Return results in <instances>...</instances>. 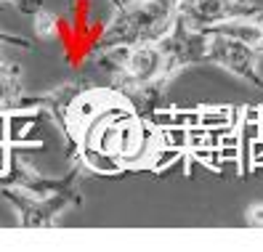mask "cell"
I'll return each mask as SVG.
<instances>
[{
	"instance_id": "cell-7",
	"label": "cell",
	"mask_w": 263,
	"mask_h": 252,
	"mask_svg": "<svg viewBox=\"0 0 263 252\" xmlns=\"http://www.w3.org/2000/svg\"><path fill=\"white\" fill-rule=\"evenodd\" d=\"M245 218H247V223H250V226H258V228H263V202H255V204H250V207L245 210Z\"/></svg>"
},
{
	"instance_id": "cell-3",
	"label": "cell",
	"mask_w": 263,
	"mask_h": 252,
	"mask_svg": "<svg viewBox=\"0 0 263 252\" xmlns=\"http://www.w3.org/2000/svg\"><path fill=\"white\" fill-rule=\"evenodd\" d=\"M24 85H22V67L13 61L0 64V112H22L24 106Z\"/></svg>"
},
{
	"instance_id": "cell-6",
	"label": "cell",
	"mask_w": 263,
	"mask_h": 252,
	"mask_svg": "<svg viewBox=\"0 0 263 252\" xmlns=\"http://www.w3.org/2000/svg\"><path fill=\"white\" fill-rule=\"evenodd\" d=\"M170 125H181V128L199 125V109H194V112H173V122Z\"/></svg>"
},
{
	"instance_id": "cell-13",
	"label": "cell",
	"mask_w": 263,
	"mask_h": 252,
	"mask_svg": "<svg viewBox=\"0 0 263 252\" xmlns=\"http://www.w3.org/2000/svg\"><path fill=\"white\" fill-rule=\"evenodd\" d=\"M258 135L263 138V122H258Z\"/></svg>"
},
{
	"instance_id": "cell-5",
	"label": "cell",
	"mask_w": 263,
	"mask_h": 252,
	"mask_svg": "<svg viewBox=\"0 0 263 252\" xmlns=\"http://www.w3.org/2000/svg\"><path fill=\"white\" fill-rule=\"evenodd\" d=\"M32 19H35V32H37V37H43V40H51L56 32H59V16L56 13H51L48 8H37V11H32Z\"/></svg>"
},
{
	"instance_id": "cell-4",
	"label": "cell",
	"mask_w": 263,
	"mask_h": 252,
	"mask_svg": "<svg viewBox=\"0 0 263 252\" xmlns=\"http://www.w3.org/2000/svg\"><path fill=\"white\" fill-rule=\"evenodd\" d=\"M199 125L208 130H229L239 125V112L231 106H213V109H199Z\"/></svg>"
},
{
	"instance_id": "cell-8",
	"label": "cell",
	"mask_w": 263,
	"mask_h": 252,
	"mask_svg": "<svg viewBox=\"0 0 263 252\" xmlns=\"http://www.w3.org/2000/svg\"><path fill=\"white\" fill-rule=\"evenodd\" d=\"M8 167H11V144L3 141L0 144V178L8 176Z\"/></svg>"
},
{
	"instance_id": "cell-14",
	"label": "cell",
	"mask_w": 263,
	"mask_h": 252,
	"mask_svg": "<svg viewBox=\"0 0 263 252\" xmlns=\"http://www.w3.org/2000/svg\"><path fill=\"white\" fill-rule=\"evenodd\" d=\"M0 43H3V40H0ZM3 61H6V56H3V53H0V64H3Z\"/></svg>"
},
{
	"instance_id": "cell-11",
	"label": "cell",
	"mask_w": 263,
	"mask_h": 252,
	"mask_svg": "<svg viewBox=\"0 0 263 252\" xmlns=\"http://www.w3.org/2000/svg\"><path fill=\"white\" fill-rule=\"evenodd\" d=\"M0 40H3V43H13V45H24V48H29V40H24V37H11V35H3V32H0Z\"/></svg>"
},
{
	"instance_id": "cell-10",
	"label": "cell",
	"mask_w": 263,
	"mask_h": 252,
	"mask_svg": "<svg viewBox=\"0 0 263 252\" xmlns=\"http://www.w3.org/2000/svg\"><path fill=\"white\" fill-rule=\"evenodd\" d=\"M8 114L11 112H0V144L8 141Z\"/></svg>"
},
{
	"instance_id": "cell-9",
	"label": "cell",
	"mask_w": 263,
	"mask_h": 252,
	"mask_svg": "<svg viewBox=\"0 0 263 252\" xmlns=\"http://www.w3.org/2000/svg\"><path fill=\"white\" fill-rule=\"evenodd\" d=\"M0 3H11V6H16L19 11H24V13H32V11H37L43 6L40 0H0Z\"/></svg>"
},
{
	"instance_id": "cell-1",
	"label": "cell",
	"mask_w": 263,
	"mask_h": 252,
	"mask_svg": "<svg viewBox=\"0 0 263 252\" xmlns=\"http://www.w3.org/2000/svg\"><path fill=\"white\" fill-rule=\"evenodd\" d=\"M183 0H112V16L96 40L93 59L128 45L162 43L181 19Z\"/></svg>"
},
{
	"instance_id": "cell-2",
	"label": "cell",
	"mask_w": 263,
	"mask_h": 252,
	"mask_svg": "<svg viewBox=\"0 0 263 252\" xmlns=\"http://www.w3.org/2000/svg\"><path fill=\"white\" fill-rule=\"evenodd\" d=\"M109 56H115V64L109 69V88L120 90L130 101H157L178 77L170 64L165 43L128 45V48L109 51Z\"/></svg>"
},
{
	"instance_id": "cell-12",
	"label": "cell",
	"mask_w": 263,
	"mask_h": 252,
	"mask_svg": "<svg viewBox=\"0 0 263 252\" xmlns=\"http://www.w3.org/2000/svg\"><path fill=\"white\" fill-rule=\"evenodd\" d=\"M258 122H263V106H258Z\"/></svg>"
}]
</instances>
